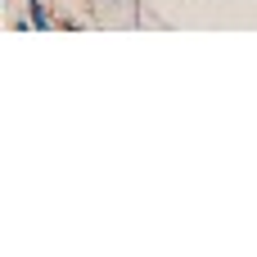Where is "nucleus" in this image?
Segmentation results:
<instances>
[{
    "mask_svg": "<svg viewBox=\"0 0 257 257\" xmlns=\"http://www.w3.org/2000/svg\"><path fill=\"white\" fill-rule=\"evenodd\" d=\"M23 5H27V18H32V27H36V32L59 27V14H50V5H45V0H23Z\"/></svg>",
    "mask_w": 257,
    "mask_h": 257,
    "instance_id": "obj_1",
    "label": "nucleus"
}]
</instances>
